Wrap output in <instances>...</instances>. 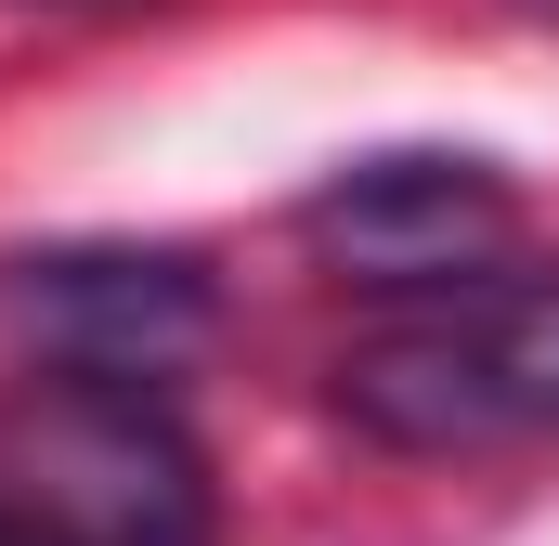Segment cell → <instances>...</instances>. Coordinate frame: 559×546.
<instances>
[{
	"label": "cell",
	"instance_id": "cell-2",
	"mask_svg": "<svg viewBox=\"0 0 559 546\" xmlns=\"http://www.w3.org/2000/svg\"><path fill=\"white\" fill-rule=\"evenodd\" d=\"M13 468H26V521H52L66 546H209V468L156 391L52 378L39 416L13 429Z\"/></svg>",
	"mask_w": 559,
	"mask_h": 546
},
{
	"label": "cell",
	"instance_id": "cell-5",
	"mask_svg": "<svg viewBox=\"0 0 559 546\" xmlns=\"http://www.w3.org/2000/svg\"><path fill=\"white\" fill-rule=\"evenodd\" d=\"M0 546H66L52 521H26V508H0Z\"/></svg>",
	"mask_w": 559,
	"mask_h": 546
},
{
	"label": "cell",
	"instance_id": "cell-4",
	"mask_svg": "<svg viewBox=\"0 0 559 546\" xmlns=\"http://www.w3.org/2000/svg\"><path fill=\"white\" fill-rule=\"evenodd\" d=\"M508 182L481 169V156H365V169H338L312 209H299V235L325 248V261L352 273V286H391V299H442V286H481L495 248H508Z\"/></svg>",
	"mask_w": 559,
	"mask_h": 546
},
{
	"label": "cell",
	"instance_id": "cell-1",
	"mask_svg": "<svg viewBox=\"0 0 559 546\" xmlns=\"http://www.w3.org/2000/svg\"><path fill=\"white\" fill-rule=\"evenodd\" d=\"M338 416L391 455H481L559 429V273H481L338 352Z\"/></svg>",
	"mask_w": 559,
	"mask_h": 546
},
{
	"label": "cell",
	"instance_id": "cell-3",
	"mask_svg": "<svg viewBox=\"0 0 559 546\" xmlns=\"http://www.w3.org/2000/svg\"><path fill=\"white\" fill-rule=\"evenodd\" d=\"M0 312L39 339V365L105 378V391H156L169 365L209 352L222 286L182 248H39V261H0Z\"/></svg>",
	"mask_w": 559,
	"mask_h": 546
},
{
	"label": "cell",
	"instance_id": "cell-6",
	"mask_svg": "<svg viewBox=\"0 0 559 546\" xmlns=\"http://www.w3.org/2000/svg\"><path fill=\"white\" fill-rule=\"evenodd\" d=\"M534 13H547V26H559V0H534Z\"/></svg>",
	"mask_w": 559,
	"mask_h": 546
}]
</instances>
